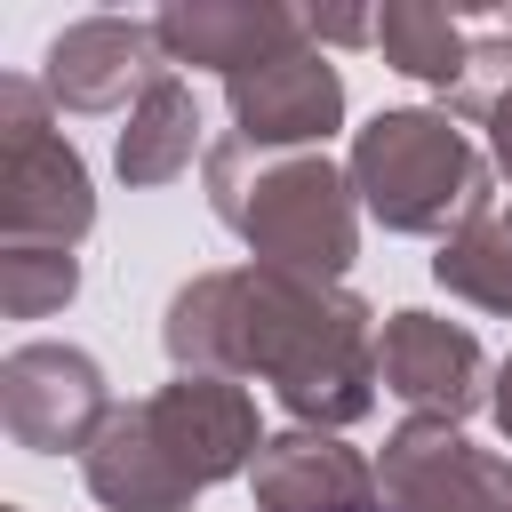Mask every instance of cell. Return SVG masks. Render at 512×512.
I'll return each instance as SVG.
<instances>
[{
	"label": "cell",
	"mask_w": 512,
	"mask_h": 512,
	"mask_svg": "<svg viewBox=\"0 0 512 512\" xmlns=\"http://www.w3.org/2000/svg\"><path fill=\"white\" fill-rule=\"evenodd\" d=\"M376 312L368 296H352L344 280H304V272H264L248 264L240 288V352H232V384H272V400L312 424V432H344L376 408Z\"/></svg>",
	"instance_id": "6da1fadb"
},
{
	"label": "cell",
	"mask_w": 512,
	"mask_h": 512,
	"mask_svg": "<svg viewBox=\"0 0 512 512\" xmlns=\"http://www.w3.org/2000/svg\"><path fill=\"white\" fill-rule=\"evenodd\" d=\"M208 208L224 232H240L248 264L344 280L360 256V192L328 152H256L240 136H216L200 160Z\"/></svg>",
	"instance_id": "7a4b0ae2"
},
{
	"label": "cell",
	"mask_w": 512,
	"mask_h": 512,
	"mask_svg": "<svg viewBox=\"0 0 512 512\" xmlns=\"http://www.w3.org/2000/svg\"><path fill=\"white\" fill-rule=\"evenodd\" d=\"M344 176H352V192H360V216H376V224L400 232V240H448V232H464L472 216L496 208L488 144H472L464 120H448V112H432V104L376 112V120L352 136Z\"/></svg>",
	"instance_id": "3957f363"
},
{
	"label": "cell",
	"mask_w": 512,
	"mask_h": 512,
	"mask_svg": "<svg viewBox=\"0 0 512 512\" xmlns=\"http://www.w3.org/2000/svg\"><path fill=\"white\" fill-rule=\"evenodd\" d=\"M96 224V184L72 136L56 128V96L32 72L0 80V240L80 248Z\"/></svg>",
	"instance_id": "277c9868"
},
{
	"label": "cell",
	"mask_w": 512,
	"mask_h": 512,
	"mask_svg": "<svg viewBox=\"0 0 512 512\" xmlns=\"http://www.w3.org/2000/svg\"><path fill=\"white\" fill-rule=\"evenodd\" d=\"M112 384L96 368V352L32 336L0 360V432L32 456H88L96 432L112 424Z\"/></svg>",
	"instance_id": "5b68a950"
},
{
	"label": "cell",
	"mask_w": 512,
	"mask_h": 512,
	"mask_svg": "<svg viewBox=\"0 0 512 512\" xmlns=\"http://www.w3.org/2000/svg\"><path fill=\"white\" fill-rule=\"evenodd\" d=\"M384 512H512V456L472 448L464 424L400 416L376 456Z\"/></svg>",
	"instance_id": "8992f818"
},
{
	"label": "cell",
	"mask_w": 512,
	"mask_h": 512,
	"mask_svg": "<svg viewBox=\"0 0 512 512\" xmlns=\"http://www.w3.org/2000/svg\"><path fill=\"white\" fill-rule=\"evenodd\" d=\"M224 104H232V136L256 152H328V136L344 128V72L328 64V48L296 40L248 72H232Z\"/></svg>",
	"instance_id": "52a82bcc"
},
{
	"label": "cell",
	"mask_w": 512,
	"mask_h": 512,
	"mask_svg": "<svg viewBox=\"0 0 512 512\" xmlns=\"http://www.w3.org/2000/svg\"><path fill=\"white\" fill-rule=\"evenodd\" d=\"M376 376L408 416H440V424L480 416L488 392H496V368H488L480 336L464 320H440V312H384Z\"/></svg>",
	"instance_id": "ba28073f"
},
{
	"label": "cell",
	"mask_w": 512,
	"mask_h": 512,
	"mask_svg": "<svg viewBox=\"0 0 512 512\" xmlns=\"http://www.w3.org/2000/svg\"><path fill=\"white\" fill-rule=\"evenodd\" d=\"M160 72L176 64L160 56L152 16H72L40 56V88L56 96V112H80V120L136 104Z\"/></svg>",
	"instance_id": "9c48e42d"
},
{
	"label": "cell",
	"mask_w": 512,
	"mask_h": 512,
	"mask_svg": "<svg viewBox=\"0 0 512 512\" xmlns=\"http://www.w3.org/2000/svg\"><path fill=\"white\" fill-rule=\"evenodd\" d=\"M144 416H152L160 448L176 456V472L192 488L256 472V448L272 440V432H256V400L232 376H176V384L144 392Z\"/></svg>",
	"instance_id": "30bf717a"
},
{
	"label": "cell",
	"mask_w": 512,
	"mask_h": 512,
	"mask_svg": "<svg viewBox=\"0 0 512 512\" xmlns=\"http://www.w3.org/2000/svg\"><path fill=\"white\" fill-rule=\"evenodd\" d=\"M256 512H384V488H376V464L360 448H344L336 432H312V424H288L256 448Z\"/></svg>",
	"instance_id": "8fae6325"
},
{
	"label": "cell",
	"mask_w": 512,
	"mask_h": 512,
	"mask_svg": "<svg viewBox=\"0 0 512 512\" xmlns=\"http://www.w3.org/2000/svg\"><path fill=\"white\" fill-rule=\"evenodd\" d=\"M160 32V56L168 64H200V72H248L280 48L304 40V8H280V0H168L152 16Z\"/></svg>",
	"instance_id": "7c38bea8"
},
{
	"label": "cell",
	"mask_w": 512,
	"mask_h": 512,
	"mask_svg": "<svg viewBox=\"0 0 512 512\" xmlns=\"http://www.w3.org/2000/svg\"><path fill=\"white\" fill-rule=\"evenodd\" d=\"M80 480H88V496H96L104 512H192V496H200V488L176 472V456L160 448L144 400L112 408V424H104L96 448L80 456Z\"/></svg>",
	"instance_id": "4fadbf2b"
},
{
	"label": "cell",
	"mask_w": 512,
	"mask_h": 512,
	"mask_svg": "<svg viewBox=\"0 0 512 512\" xmlns=\"http://www.w3.org/2000/svg\"><path fill=\"white\" fill-rule=\"evenodd\" d=\"M192 160H208V152H200V96H192L176 72H160V80L128 104L120 144H112V168H120V184L152 192V184H176Z\"/></svg>",
	"instance_id": "5bb4252c"
},
{
	"label": "cell",
	"mask_w": 512,
	"mask_h": 512,
	"mask_svg": "<svg viewBox=\"0 0 512 512\" xmlns=\"http://www.w3.org/2000/svg\"><path fill=\"white\" fill-rule=\"evenodd\" d=\"M376 48H384V64L392 72H408V80H424V88H456L464 80V64H472V40H464V24H456V8H424V0H384L376 8Z\"/></svg>",
	"instance_id": "9a60e30c"
},
{
	"label": "cell",
	"mask_w": 512,
	"mask_h": 512,
	"mask_svg": "<svg viewBox=\"0 0 512 512\" xmlns=\"http://www.w3.org/2000/svg\"><path fill=\"white\" fill-rule=\"evenodd\" d=\"M432 280H440L448 296L512 320V208H488V216H472L464 232H448L440 256H432Z\"/></svg>",
	"instance_id": "2e32d148"
},
{
	"label": "cell",
	"mask_w": 512,
	"mask_h": 512,
	"mask_svg": "<svg viewBox=\"0 0 512 512\" xmlns=\"http://www.w3.org/2000/svg\"><path fill=\"white\" fill-rule=\"evenodd\" d=\"M80 296V256L48 240H0V312L8 320H48Z\"/></svg>",
	"instance_id": "e0dca14e"
},
{
	"label": "cell",
	"mask_w": 512,
	"mask_h": 512,
	"mask_svg": "<svg viewBox=\"0 0 512 512\" xmlns=\"http://www.w3.org/2000/svg\"><path fill=\"white\" fill-rule=\"evenodd\" d=\"M304 40H312V48H376V16H352V8H304Z\"/></svg>",
	"instance_id": "ac0fdd59"
},
{
	"label": "cell",
	"mask_w": 512,
	"mask_h": 512,
	"mask_svg": "<svg viewBox=\"0 0 512 512\" xmlns=\"http://www.w3.org/2000/svg\"><path fill=\"white\" fill-rule=\"evenodd\" d=\"M488 416H496V432L512 440V352L496 360V392H488Z\"/></svg>",
	"instance_id": "d6986e66"
},
{
	"label": "cell",
	"mask_w": 512,
	"mask_h": 512,
	"mask_svg": "<svg viewBox=\"0 0 512 512\" xmlns=\"http://www.w3.org/2000/svg\"><path fill=\"white\" fill-rule=\"evenodd\" d=\"M504 32H512V16H504Z\"/></svg>",
	"instance_id": "ffe728a7"
}]
</instances>
